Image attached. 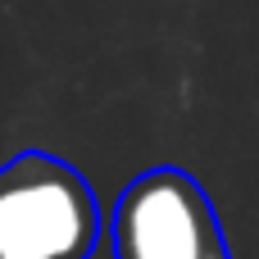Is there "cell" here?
I'll return each instance as SVG.
<instances>
[{"mask_svg":"<svg viewBox=\"0 0 259 259\" xmlns=\"http://www.w3.org/2000/svg\"><path fill=\"white\" fill-rule=\"evenodd\" d=\"M105 237L96 187L50 150L0 164V259H91Z\"/></svg>","mask_w":259,"mask_h":259,"instance_id":"obj_1","label":"cell"},{"mask_svg":"<svg viewBox=\"0 0 259 259\" xmlns=\"http://www.w3.org/2000/svg\"><path fill=\"white\" fill-rule=\"evenodd\" d=\"M114 259H232L209 191L178 164L137 173L105 223Z\"/></svg>","mask_w":259,"mask_h":259,"instance_id":"obj_2","label":"cell"}]
</instances>
